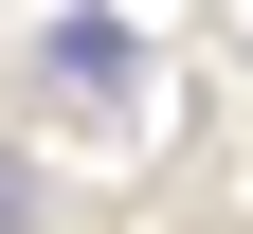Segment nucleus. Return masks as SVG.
Returning a JSON list of instances; mask_svg holds the SVG:
<instances>
[{
    "mask_svg": "<svg viewBox=\"0 0 253 234\" xmlns=\"http://www.w3.org/2000/svg\"><path fill=\"white\" fill-rule=\"evenodd\" d=\"M54 72H73V90H126V18H109V0L54 18Z\"/></svg>",
    "mask_w": 253,
    "mask_h": 234,
    "instance_id": "f257e3e1",
    "label": "nucleus"
},
{
    "mask_svg": "<svg viewBox=\"0 0 253 234\" xmlns=\"http://www.w3.org/2000/svg\"><path fill=\"white\" fill-rule=\"evenodd\" d=\"M0 234H37V180H18V162H0Z\"/></svg>",
    "mask_w": 253,
    "mask_h": 234,
    "instance_id": "f03ea898",
    "label": "nucleus"
}]
</instances>
